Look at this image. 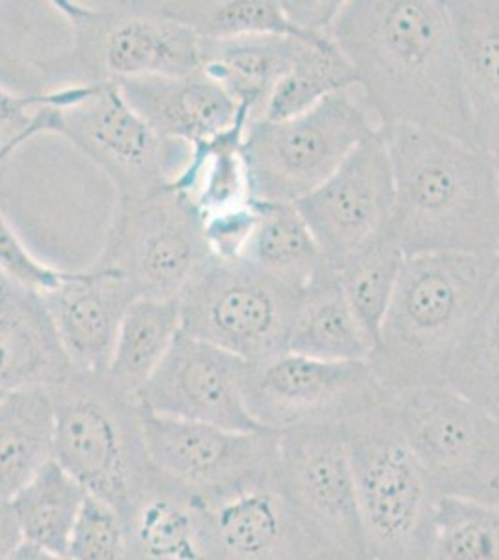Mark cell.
Listing matches in <instances>:
<instances>
[{"label": "cell", "mask_w": 499, "mask_h": 560, "mask_svg": "<svg viewBox=\"0 0 499 560\" xmlns=\"http://www.w3.org/2000/svg\"><path fill=\"white\" fill-rule=\"evenodd\" d=\"M494 161H496V165H498V174H499V158H498V160H494Z\"/></svg>", "instance_id": "41"}, {"label": "cell", "mask_w": 499, "mask_h": 560, "mask_svg": "<svg viewBox=\"0 0 499 560\" xmlns=\"http://www.w3.org/2000/svg\"><path fill=\"white\" fill-rule=\"evenodd\" d=\"M142 420L153 469L202 501L278 478V432H234L144 406Z\"/></svg>", "instance_id": "14"}, {"label": "cell", "mask_w": 499, "mask_h": 560, "mask_svg": "<svg viewBox=\"0 0 499 560\" xmlns=\"http://www.w3.org/2000/svg\"><path fill=\"white\" fill-rule=\"evenodd\" d=\"M68 21L73 60L99 81L140 77H185L202 70L203 39L168 18L158 2L81 4L55 0Z\"/></svg>", "instance_id": "9"}, {"label": "cell", "mask_w": 499, "mask_h": 560, "mask_svg": "<svg viewBox=\"0 0 499 560\" xmlns=\"http://www.w3.org/2000/svg\"><path fill=\"white\" fill-rule=\"evenodd\" d=\"M373 340L326 261L304 288L289 337V353L321 361H367Z\"/></svg>", "instance_id": "24"}, {"label": "cell", "mask_w": 499, "mask_h": 560, "mask_svg": "<svg viewBox=\"0 0 499 560\" xmlns=\"http://www.w3.org/2000/svg\"><path fill=\"white\" fill-rule=\"evenodd\" d=\"M115 83L134 113L166 142L194 147L228 131L248 113L202 70L185 77H140Z\"/></svg>", "instance_id": "19"}, {"label": "cell", "mask_w": 499, "mask_h": 560, "mask_svg": "<svg viewBox=\"0 0 499 560\" xmlns=\"http://www.w3.org/2000/svg\"><path fill=\"white\" fill-rule=\"evenodd\" d=\"M367 560H373V559H367Z\"/></svg>", "instance_id": "44"}, {"label": "cell", "mask_w": 499, "mask_h": 560, "mask_svg": "<svg viewBox=\"0 0 499 560\" xmlns=\"http://www.w3.org/2000/svg\"><path fill=\"white\" fill-rule=\"evenodd\" d=\"M395 202L392 161L380 129L367 135L340 168L297 210L324 261L335 264L388 232Z\"/></svg>", "instance_id": "15"}, {"label": "cell", "mask_w": 499, "mask_h": 560, "mask_svg": "<svg viewBox=\"0 0 499 560\" xmlns=\"http://www.w3.org/2000/svg\"><path fill=\"white\" fill-rule=\"evenodd\" d=\"M373 560H425L438 493L399 427L392 401L343 422Z\"/></svg>", "instance_id": "5"}, {"label": "cell", "mask_w": 499, "mask_h": 560, "mask_svg": "<svg viewBox=\"0 0 499 560\" xmlns=\"http://www.w3.org/2000/svg\"><path fill=\"white\" fill-rule=\"evenodd\" d=\"M4 395H7V393H0V398H2Z\"/></svg>", "instance_id": "42"}, {"label": "cell", "mask_w": 499, "mask_h": 560, "mask_svg": "<svg viewBox=\"0 0 499 560\" xmlns=\"http://www.w3.org/2000/svg\"><path fill=\"white\" fill-rule=\"evenodd\" d=\"M247 369V361L181 329L139 400L170 419L260 432L263 428L250 417L245 401Z\"/></svg>", "instance_id": "16"}, {"label": "cell", "mask_w": 499, "mask_h": 560, "mask_svg": "<svg viewBox=\"0 0 499 560\" xmlns=\"http://www.w3.org/2000/svg\"><path fill=\"white\" fill-rule=\"evenodd\" d=\"M21 541L23 536L13 514L12 503L0 497V560H7Z\"/></svg>", "instance_id": "39"}, {"label": "cell", "mask_w": 499, "mask_h": 560, "mask_svg": "<svg viewBox=\"0 0 499 560\" xmlns=\"http://www.w3.org/2000/svg\"><path fill=\"white\" fill-rule=\"evenodd\" d=\"M302 293L247 261L211 256L179 298L181 327L247 363H263L289 351Z\"/></svg>", "instance_id": "7"}, {"label": "cell", "mask_w": 499, "mask_h": 560, "mask_svg": "<svg viewBox=\"0 0 499 560\" xmlns=\"http://www.w3.org/2000/svg\"><path fill=\"white\" fill-rule=\"evenodd\" d=\"M393 411L438 497L499 506V419L448 385L393 396Z\"/></svg>", "instance_id": "8"}, {"label": "cell", "mask_w": 499, "mask_h": 560, "mask_svg": "<svg viewBox=\"0 0 499 560\" xmlns=\"http://www.w3.org/2000/svg\"><path fill=\"white\" fill-rule=\"evenodd\" d=\"M425 560H499V506L438 497Z\"/></svg>", "instance_id": "33"}, {"label": "cell", "mask_w": 499, "mask_h": 560, "mask_svg": "<svg viewBox=\"0 0 499 560\" xmlns=\"http://www.w3.org/2000/svg\"><path fill=\"white\" fill-rule=\"evenodd\" d=\"M308 44L319 42L295 36L203 39L202 71L221 84L240 108H247L250 121L261 120L272 90Z\"/></svg>", "instance_id": "23"}, {"label": "cell", "mask_w": 499, "mask_h": 560, "mask_svg": "<svg viewBox=\"0 0 499 560\" xmlns=\"http://www.w3.org/2000/svg\"><path fill=\"white\" fill-rule=\"evenodd\" d=\"M379 129L395 184L388 234L406 258L432 253L499 255V174L492 155L437 131Z\"/></svg>", "instance_id": "2"}, {"label": "cell", "mask_w": 499, "mask_h": 560, "mask_svg": "<svg viewBox=\"0 0 499 560\" xmlns=\"http://www.w3.org/2000/svg\"><path fill=\"white\" fill-rule=\"evenodd\" d=\"M377 128L356 89L324 97L302 115L250 121L242 139L248 198L297 205L340 168Z\"/></svg>", "instance_id": "6"}, {"label": "cell", "mask_w": 499, "mask_h": 560, "mask_svg": "<svg viewBox=\"0 0 499 560\" xmlns=\"http://www.w3.org/2000/svg\"><path fill=\"white\" fill-rule=\"evenodd\" d=\"M356 89V73L334 38L308 44L266 103L265 120L302 115L324 97Z\"/></svg>", "instance_id": "31"}, {"label": "cell", "mask_w": 499, "mask_h": 560, "mask_svg": "<svg viewBox=\"0 0 499 560\" xmlns=\"http://www.w3.org/2000/svg\"><path fill=\"white\" fill-rule=\"evenodd\" d=\"M41 298L75 370L107 374L123 316L139 300L131 282L120 271L94 264L71 271Z\"/></svg>", "instance_id": "18"}, {"label": "cell", "mask_w": 499, "mask_h": 560, "mask_svg": "<svg viewBox=\"0 0 499 560\" xmlns=\"http://www.w3.org/2000/svg\"><path fill=\"white\" fill-rule=\"evenodd\" d=\"M75 372L39 293L0 280V393L51 390Z\"/></svg>", "instance_id": "20"}, {"label": "cell", "mask_w": 499, "mask_h": 560, "mask_svg": "<svg viewBox=\"0 0 499 560\" xmlns=\"http://www.w3.org/2000/svg\"><path fill=\"white\" fill-rule=\"evenodd\" d=\"M278 482L323 560L369 559L343 422L278 432Z\"/></svg>", "instance_id": "10"}, {"label": "cell", "mask_w": 499, "mask_h": 560, "mask_svg": "<svg viewBox=\"0 0 499 560\" xmlns=\"http://www.w3.org/2000/svg\"><path fill=\"white\" fill-rule=\"evenodd\" d=\"M86 490L55 459L10 499L23 540L66 553Z\"/></svg>", "instance_id": "28"}, {"label": "cell", "mask_w": 499, "mask_h": 560, "mask_svg": "<svg viewBox=\"0 0 499 560\" xmlns=\"http://www.w3.org/2000/svg\"><path fill=\"white\" fill-rule=\"evenodd\" d=\"M55 459V408L49 390L0 398V497L12 499Z\"/></svg>", "instance_id": "25"}, {"label": "cell", "mask_w": 499, "mask_h": 560, "mask_svg": "<svg viewBox=\"0 0 499 560\" xmlns=\"http://www.w3.org/2000/svg\"><path fill=\"white\" fill-rule=\"evenodd\" d=\"M55 408V462L88 495L121 514L152 477L139 396L108 374L75 370L49 390Z\"/></svg>", "instance_id": "4"}, {"label": "cell", "mask_w": 499, "mask_h": 560, "mask_svg": "<svg viewBox=\"0 0 499 560\" xmlns=\"http://www.w3.org/2000/svg\"><path fill=\"white\" fill-rule=\"evenodd\" d=\"M498 253L406 258L367 363L392 395L445 385L449 366L487 300Z\"/></svg>", "instance_id": "3"}, {"label": "cell", "mask_w": 499, "mask_h": 560, "mask_svg": "<svg viewBox=\"0 0 499 560\" xmlns=\"http://www.w3.org/2000/svg\"><path fill=\"white\" fill-rule=\"evenodd\" d=\"M345 0H282L292 25L308 38H332Z\"/></svg>", "instance_id": "38"}, {"label": "cell", "mask_w": 499, "mask_h": 560, "mask_svg": "<svg viewBox=\"0 0 499 560\" xmlns=\"http://www.w3.org/2000/svg\"><path fill=\"white\" fill-rule=\"evenodd\" d=\"M405 261V253L385 232L334 266L340 287L373 346Z\"/></svg>", "instance_id": "30"}, {"label": "cell", "mask_w": 499, "mask_h": 560, "mask_svg": "<svg viewBox=\"0 0 499 560\" xmlns=\"http://www.w3.org/2000/svg\"><path fill=\"white\" fill-rule=\"evenodd\" d=\"M202 504L205 560H323L293 514L278 478Z\"/></svg>", "instance_id": "17"}, {"label": "cell", "mask_w": 499, "mask_h": 560, "mask_svg": "<svg viewBox=\"0 0 499 560\" xmlns=\"http://www.w3.org/2000/svg\"><path fill=\"white\" fill-rule=\"evenodd\" d=\"M480 150L499 158V0H445Z\"/></svg>", "instance_id": "22"}, {"label": "cell", "mask_w": 499, "mask_h": 560, "mask_svg": "<svg viewBox=\"0 0 499 560\" xmlns=\"http://www.w3.org/2000/svg\"><path fill=\"white\" fill-rule=\"evenodd\" d=\"M57 135L107 174L118 202L152 197L183 168L174 155L187 144L166 142L127 103L115 81L90 83L81 102L60 110Z\"/></svg>", "instance_id": "13"}, {"label": "cell", "mask_w": 499, "mask_h": 560, "mask_svg": "<svg viewBox=\"0 0 499 560\" xmlns=\"http://www.w3.org/2000/svg\"><path fill=\"white\" fill-rule=\"evenodd\" d=\"M181 329L179 300L139 298L121 322L108 377L126 393L139 396Z\"/></svg>", "instance_id": "26"}, {"label": "cell", "mask_w": 499, "mask_h": 560, "mask_svg": "<svg viewBox=\"0 0 499 560\" xmlns=\"http://www.w3.org/2000/svg\"><path fill=\"white\" fill-rule=\"evenodd\" d=\"M445 385L499 419V268L451 361Z\"/></svg>", "instance_id": "32"}, {"label": "cell", "mask_w": 499, "mask_h": 560, "mask_svg": "<svg viewBox=\"0 0 499 560\" xmlns=\"http://www.w3.org/2000/svg\"><path fill=\"white\" fill-rule=\"evenodd\" d=\"M126 520L115 504L86 495L76 517L66 555L71 560H127Z\"/></svg>", "instance_id": "35"}, {"label": "cell", "mask_w": 499, "mask_h": 560, "mask_svg": "<svg viewBox=\"0 0 499 560\" xmlns=\"http://www.w3.org/2000/svg\"><path fill=\"white\" fill-rule=\"evenodd\" d=\"M158 8L192 28L205 42L245 38V36H295L308 38L292 25L278 0H205V2H158Z\"/></svg>", "instance_id": "29"}, {"label": "cell", "mask_w": 499, "mask_h": 560, "mask_svg": "<svg viewBox=\"0 0 499 560\" xmlns=\"http://www.w3.org/2000/svg\"><path fill=\"white\" fill-rule=\"evenodd\" d=\"M209 258L194 200L165 187L142 200L118 202L95 264L120 271L139 298L179 300Z\"/></svg>", "instance_id": "11"}, {"label": "cell", "mask_w": 499, "mask_h": 560, "mask_svg": "<svg viewBox=\"0 0 499 560\" xmlns=\"http://www.w3.org/2000/svg\"><path fill=\"white\" fill-rule=\"evenodd\" d=\"M2 277H4V275L0 273V280H2Z\"/></svg>", "instance_id": "43"}, {"label": "cell", "mask_w": 499, "mask_h": 560, "mask_svg": "<svg viewBox=\"0 0 499 560\" xmlns=\"http://www.w3.org/2000/svg\"><path fill=\"white\" fill-rule=\"evenodd\" d=\"M0 273L15 284L44 295L68 279L71 271L51 268L39 261L21 242L7 217L0 213Z\"/></svg>", "instance_id": "36"}, {"label": "cell", "mask_w": 499, "mask_h": 560, "mask_svg": "<svg viewBox=\"0 0 499 560\" xmlns=\"http://www.w3.org/2000/svg\"><path fill=\"white\" fill-rule=\"evenodd\" d=\"M253 205L260 221L242 261L304 290L323 268L324 258L297 206L261 200H253Z\"/></svg>", "instance_id": "27"}, {"label": "cell", "mask_w": 499, "mask_h": 560, "mask_svg": "<svg viewBox=\"0 0 499 560\" xmlns=\"http://www.w3.org/2000/svg\"><path fill=\"white\" fill-rule=\"evenodd\" d=\"M86 92L88 83L38 94H15L0 86V165L28 140L45 133L57 135L60 110L81 102Z\"/></svg>", "instance_id": "34"}, {"label": "cell", "mask_w": 499, "mask_h": 560, "mask_svg": "<svg viewBox=\"0 0 499 560\" xmlns=\"http://www.w3.org/2000/svg\"><path fill=\"white\" fill-rule=\"evenodd\" d=\"M367 361H321L297 353L248 363L245 401L263 430L345 422L393 400Z\"/></svg>", "instance_id": "12"}, {"label": "cell", "mask_w": 499, "mask_h": 560, "mask_svg": "<svg viewBox=\"0 0 499 560\" xmlns=\"http://www.w3.org/2000/svg\"><path fill=\"white\" fill-rule=\"evenodd\" d=\"M332 38L377 128L408 126L479 148L445 0H345Z\"/></svg>", "instance_id": "1"}, {"label": "cell", "mask_w": 499, "mask_h": 560, "mask_svg": "<svg viewBox=\"0 0 499 560\" xmlns=\"http://www.w3.org/2000/svg\"><path fill=\"white\" fill-rule=\"evenodd\" d=\"M7 560H71L66 553H58L32 541H21Z\"/></svg>", "instance_id": "40"}, {"label": "cell", "mask_w": 499, "mask_h": 560, "mask_svg": "<svg viewBox=\"0 0 499 560\" xmlns=\"http://www.w3.org/2000/svg\"><path fill=\"white\" fill-rule=\"evenodd\" d=\"M258 221L260 213L252 198L245 205L203 217V237L211 256L222 261L242 260Z\"/></svg>", "instance_id": "37"}, {"label": "cell", "mask_w": 499, "mask_h": 560, "mask_svg": "<svg viewBox=\"0 0 499 560\" xmlns=\"http://www.w3.org/2000/svg\"><path fill=\"white\" fill-rule=\"evenodd\" d=\"M123 520L127 560H205L202 501L155 469Z\"/></svg>", "instance_id": "21"}]
</instances>
